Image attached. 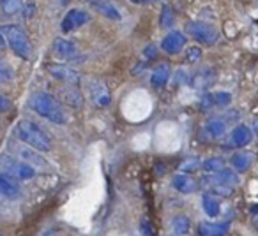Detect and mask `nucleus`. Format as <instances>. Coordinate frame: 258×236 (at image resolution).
Listing matches in <instances>:
<instances>
[{
    "label": "nucleus",
    "instance_id": "nucleus-1",
    "mask_svg": "<svg viewBox=\"0 0 258 236\" xmlns=\"http://www.w3.org/2000/svg\"><path fill=\"white\" fill-rule=\"evenodd\" d=\"M30 107L39 114L41 118H46L48 122L57 124V126H64L68 124V113H66L64 106L60 100L55 99L53 95L46 92H37L30 99Z\"/></svg>",
    "mask_w": 258,
    "mask_h": 236
},
{
    "label": "nucleus",
    "instance_id": "nucleus-2",
    "mask_svg": "<svg viewBox=\"0 0 258 236\" xmlns=\"http://www.w3.org/2000/svg\"><path fill=\"white\" fill-rule=\"evenodd\" d=\"M16 136L27 145L36 148L37 152H50L51 150V138L39 124L32 120H20L16 126Z\"/></svg>",
    "mask_w": 258,
    "mask_h": 236
},
{
    "label": "nucleus",
    "instance_id": "nucleus-3",
    "mask_svg": "<svg viewBox=\"0 0 258 236\" xmlns=\"http://www.w3.org/2000/svg\"><path fill=\"white\" fill-rule=\"evenodd\" d=\"M0 32L4 34L6 41H8L9 48L15 51V55H18L23 60H30L32 58V44H30L27 34L20 27L16 25L0 27Z\"/></svg>",
    "mask_w": 258,
    "mask_h": 236
},
{
    "label": "nucleus",
    "instance_id": "nucleus-4",
    "mask_svg": "<svg viewBox=\"0 0 258 236\" xmlns=\"http://www.w3.org/2000/svg\"><path fill=\"white\" fill-rule=\"evenodd\" d=\"M0 169L18 180H32L36 176L34 166L27 164L25 161H18V159L11 157L8 154L0 155Z\"/></svg>",
    "mask_w": 258,
    "mask_h": 236
},
{
    "label": "nucleus",
    "instance_id": "nucleus-5",
    "mask_svg": "<svg viewBox=\"0 0 258 236\" xmlns=\"http://www.w3.org/2000/svg\"><path fill=\"white\" fill-rule=\"evenodd\" d=\"M186 32L189 34L195 41H198V43H202V44H214L219 37L218 30H216L214 27L209 25V23H202V22L187 23Z\"/></svg>",
    "mask_w": 258,
    "mask_h": 236
},
{
    "label": "nucleus",
    "instance_id": "nucleus-6",
    "mask_svg": "<svg viewBox=\"0 0 258 236\" xmlns=\"http://www.w3.org/2000/svg\"><path fill=\"white\" fill-rule=\"evenodd\" d=\"M46 71L50 72L51 78L58 79V81L66 83V85H78L82 81V74L76 69L64 64H48Z\"/></svg>",
    "mask_w": 258,
    "mask_h": 236
},
{
    "label": "nucleus",
    "instance_id": "nucleus-7",
    "mask_svg": "<svg viewBox=\"0 0 258 236\" xmlns=\"http://www.w3.org/2000/svg\"><path fill=\"white\" fill-rule=\"evenodd\" d=\"M90 20V15L83 9H71L69 13H66L64 20H62V32L69 34V32H75L76 29L83 27L85 23H89Z\"/></svg>",
    "mask_w": 258,
    "mask_h": 236
},
{
    "label": "nucleus",
    "instance_id": "nucleus-8",
    "mask_svg": "<svg viewBox=\"0 0 258 236\" xmlns=\"http://www.w3.org/2000/svg\"><path fill=\"white\" fill-rule=\"evenodd\" d=\"M0 197L11 201L22 197V187H20L18 178L8 173H0Z\"/></svg>",
    "mask_w": 258,
    "mask_h": 236
},
{
    "label": "nucleus",
    "instance_id": "nucleus-9",
    "mask_svg": "<svg viewBox=\"0 0 258 236\" xmlns=\"http://www.w3.org/2000/svg\"><path fill=\"white\" fill-rule=\"evenodd\" d=\"M89 93L92 102L96 104L97 107H108L111 102V93L108 90V86L104 85L99 79H92L89 85Z\"/></svg>",
    "mask_w": 258,
    "mask_h": 236
},
{
    "label": "nucleus",
    "instance_id": "nucleus-10",
    "mask_svg": "<svg viewBox=\"0 0 258 236\" xmlns=\"http://www.w3.org/2000/svg\"><path fill=\"white\" fill-rule=\"evenodd\" d=\"M184 46H186V36H184L182 32H170V34H166V37L163 39V43H161L163 51H166L168 55L180 53Z\"/></svg>",
    "mask_w": 258,
    "mask_h": 236
},
{
    "label": "nucleus",
    "instance_id": "nucleus-11",
    "mask_svg": "<svg viewBox=\"0 0 258 236\" xmlns=\"http://www.w3.org/2000/svg\"><path fill=\"white\" fill-rule=\"evenodd\" d=\"M53 53L64 60H75V58H78V48L73 41L60 37L53 43Z\"/></svg>",
    "mask_w": 258,
    "mask_h": 236
},
{
    "label": "nucleus",
    "instance_id": "nucleus-12",
    "mask_svg": "<svg viewBox=\"0 0 258 236\" xmlns=\"http://www.w3.org/2000/svg\"><path fill=\"white\" fill-rule=\"evenodd\" d=\"M253 141V131L246 126H237L235 129L232 131V143L233 147L242 148L247 147V145Z\"/></svg>",
    "mask_w": 258,
    "mask_h": 236
},
{
    "label": "nucleus",
    "instance_id": "nucleus-13",
    "mask_svg": "<svg viewBox=\"0 0 258 236\" xmlns=\"http://www.w3.org/2000/svg\"><path fill=\"white\" fill-rule=\"evenodd\" d=\"M76 85H68L64 86V88L60 90V95L62 99H64L66 104H69L71 107H76V109H80V107L83 106V95L80 93L78 88H75Z\"/></svg>",
    "mask_w": 258,
    "mask_h": 236
},
{
    "label": "nucleus",
    "instance_id": "nucleus-14",
    "mask_svg": "<svg viewBox=\"0 0 258 236\" xmlns=\"http://www.w3.org/2000/svg\"><path fill=\"white\" fill-rule=\"evenodd\" d=\"M15 150H16V154H18V157L30 166H46L48 164L46 159L41 157V154H37L36 150H30V148H27V147H15Z\"/></svg>",
    "mask_w": 258,
    "mask_h": 236
},
{
    "label": "nucleus",
    "instance_id": "nucleus-15",
    "mask_svg": "<svg viewBox=\"0 0 258 236\" xmlns=\"http://www.w3.org/2000/svg\"><path fill=\"white\" fill-rule=\"evenodd\" d=\"M173 187L182 194H193L197 190V182L187 173H179L173 176Z\"/></svg>",
    "mask_w": 258,
    "mask_h": 236
},
{
    "label": "nucleus",
    "instance_id": "nucleus-16",
    "mask_svg": "<svg viewBox=\"0 0 258 236\" xmlns=\"http://www.w3.org/2000/svg\"><path fill=\"white\" fill-rule=\"evenodd\" d=\"M216 79V71L211 67H205L202 71H198L193 78V86L195 88H200V90H205L214 83Z\"/></svg>",
    "mask_w": 258,
    "mask_h": 236
},
{
    "label": "nucleus",
    "instance_id": "nucleus-17",
    "mask_svg": "<svg viewBox=\"0 0 258 236\" xmlns=\"http://www.w3.org/2000/svg\"><path fill=\"white\" fill-rule=\"evenodd\" d=\"M228 224H212V222H202L198 225V234L200 236H225L228 232Z\"/></svg>",
    "mask_w": 258,
    "mask_h": 236
},
{
    "label": "nucleus",
    "instance_id": "nucleus-18",
    "mask_svg": "<svg viewBox=\"0 0 258 236\" xmlns=\"http://www.w3.org/2000/svg\"><path fill=\"white\" fill-rule=\"evenodd\" d=\"M170 74H172V71H170L168 64L158 65V67L154 69V72H152V76H151V85L156 86V88H161V86H165L166 83H168Z\"/></svg>",
    "mask_w": 258,
    "mask_h": 236
},
{
    "label": "nucleus",
    "instance_id": "nucleus-19",
    "mask_svg": "<svg viewBox=\"0 0 258 236\" xmlns=\"http://www.w3.org/2000/svg\"><path fill=\"white\" fill-rule=\"evenodd\" d=\"M230 162H232L233 169H237V171H246L253 164V157H251V154H246V152H239V154L232 155Z\"/></svg>",
    "mask_w": 258,
    "mask_h": 236
},
{
    "label": "nucleus",
    "instance_id": "nucleus-20",
    "mask_svg": "<svg viewBox=\"0 0 258 236\" xmlns=\"http://www.w3.org/2000/svg\"><path fill=\"white\" fill-rule=\"evenodd\" d=\"M202 206H204V211L209 215V217H218L221 208H219V201L216 199L211 194H204L202 196Z\"/></svg>",
    "mask_w": 258,
    "mask_h": 236
},
{
    "label": "nucleus",
    "instance_id": "nucleus-21",
    "mask_svg": "<svg viewBox=\"0 0 258 236\" xmlns=\"http://www.w3.org/2000/svg\"><path fill=\"white\" fill-rule=\"evenodd\" d=\"M94 8H96L103 16H106L108 20L120 22V13H118L111 4H108V2H103V0H96V2H94Z\"/></svg>",
    "mask_w": 258,
    "mask_h": 236
},
{
    "label": "nucleus",
    "instance_id": "nucleus-22",
    "mask_svg": "<svg viewBox=\"0 0 258 236\" xmlns=\"http://www.w3.org/2000/svg\"><path fill=\"white\" fill-rule=\"evenodd\" d=\"M172 229H173V234L175 236H186L191 229V220L186 217V215H179V217L173 218Z\"/></svg>",
    "mask_w": 258,
    "mask_h": 236
},
{
    "label": "nucleus",
    "instance_id": "nucleus-23",
    "mask_svg": "<svg viewBox=\"0 0 258 236\" xmlns=\"http://www.w3.org/2000/svg\"><path fill=\"white\" fill-rule=\"evenodd\" d=\"M205 129L211 134V138H221L226 133V124L223 122L221 118H211L207 122V126H205Z\"/></svg>",
    "mask_w": 258,
    "mask_h": 236
},
{
    "label": "nucleus",
    "instance_id": "nucleus-24",
    "mask_svg": "<svg viewBox=\"0 0 258 236\" xmlns=\"http://www.w3.org/2000/svg\"><path fill=\"white\" fill-rule=\"evenodd\" d=\"M218 182H221V183H225V185H228V187H235L237 183H239V176L235 175V171H232V169H221L219 173H216V176H214Z\"/></svg>",
    "mask_w": 258,
    "mask_h": 236
},
{
    "label": "nucleus",
    "instance_id": "nucleus-25",
    "mask_svg": "<svg viewBox=\"0 0 258 236\" xmlns=\"http://www.w3.org/2000/svg\"><path fill=\"white\" fill-rule=\"evenodd\" d=\"M175 25V13L170 6H165L161 9V15H159V27L161 29H170V27Z\"/></svg>",
    "mask_w": 258,
    "mask_h": 236
},
{
    "label": "nucleus",
    "instance_id": "nucleus-26",
    "mask_svg": "<svg viewBox=\"0 0 258 236\" xmlns=\"http://www.w3.org/2000/svg\"><path fill=\"white\" fill-rule=\"evenodd\" d=\"M0 8L6 15H16L23 9V0H0Z\"/></svg>",
    "mask_w": 258,
    "mask_h": 236
},
{
    "label": "nucleus",
    "instance_id": "nucleus-27",
    "mask_svg": "<svg viewBox=\"0 0 258 236\" xmlns=\"http://www.w3.org/2000/svg\"><path fill=\"white\" fill-rule=\"evenodd\" d=\"M204 169L207 173H219L221 169H225V159L221 157H211L207 161H204Z\"/></svg>",
    "mask_w": 258,
    "mask_h": 236
},
{
    "label": "nucleus",
    "instance_id": "nucleus-28",
    "mask_svg": "<svg viewBox=\"0 0 258 236\" xmlns=\"http://www.w3.org/2000/svg\"><path fill=\"white\" fill-rule=\"evenodd\" d=\"M198 166H200V161H198L197 157H189V159H186V161L180 162L179 169L182 173H193L198 169Z\"/></svg>",
    "mask_w": 258,
    "mask_h": 236
},
{
    "label": "nucleus",
    "instance_id": "nucleus-29",
    "mask_svg": "<svg viewBox=\"0 0 258 236\" xmlns=\"http://www.w3.org/2000/svg\"><path fill=\"white\" fill-rule=\"evenodd\" d=\"M138 229H140V234H144V236H156V227L152 225V222L149 220L147 217L142 218Z\"/></svg>",
    "mask_w": 258,
    "mask_h": 236
},
{
    "label": "nucleus",
    "instance_id": "nucleus-30",
    "mask_svg": "<svg viewBox=\"0 0 258 236\" xmlns=\"http://www.w3.org/2000/svg\"><path fill=\"white\" fill-rule=\"evenodd\" d=\"M212 97H214L216 106H228V104L232 102V95H230L228 92H216V93H212Z\"/></svg>",
    "mask_w": 258,
    "mask_h": 236
},
{
    "label": "nucleus",
    "instance_id": "nucleus-31",
    "mask_svg": "<svg viewBox=\"0 0 258 236\" xmlns=\"http://www.w3.org/2000/svg\"><path fill=\"white\" fill-rule=\"evenodd\" d=\"M186 58H187V62H189V64H197V62L202 58V50H200V48H197V46L189 48V50H187Z\"/></svg>",
    "mask_w": 258,
    "mask_h": 236
},
{
    "label": "nucleus",
    "instance_id": "nucleus-32",
    "mask_svg": "<svg viewBox=\"0 0 258 236\" xmlns=\"http://www.w3.org/2000/svg\"><path fill=\"white\" fill-rule=\"evenodd\" d=\"M200 106H202V109H211L212 106H216V104H214V97H212V93H205V95L202 97Z\"/></svg>",
    "mask_w": 258,
    "mask_h": 236
},
{
    "label": "nucleus",
    "instance_id": "nucleus-33",
    "mask_svg": "<svg viewBox=\"0 0 258 236\" xmlns=\"http://www.w3.org/2000/svg\"><path fill=\"white\" fill-rule=\"evenodd\" d=\"M144 55H145V58H149V60H154V58L158 57V46H156V44H149V46H145Z\"/></svg>",
    "mask_w": 258,
    "mask_h": 236
},
{
    "label": "nucleus",
    "instance_id": "nucleus-34",
    "mask_svg": "<svg viewBox=\"0 0 258 236\" xmlns=\"http://www.w3.org/2000/svg\"><path fill=\"white\" fill-rule=\"evenodd\" d=\"M11 107H13L11 100H9L6 95H2V93H0V113H8Z\"/></svg>",
    "mask_w": 258,
    "mask_h": 236
},
{
    "label": "nucleus",
    "instance_id": "nucleus-35",
    "mask_svg": "<svg viewBox=\"0 0 258 236\" xmlns=\"http://www.w3.org/2000/svg\"><path fill=\"white\" fill-rule=\"evenodd\" d=\"M34 15H36V4H34V2H29L27 6H23V18L29 20V18H32Z\"/></svg>",
    "mask_w": 258,
    "mask_h": 236
},
{
    "label": "nucleus",
    "instance_id": "nucleus-36",
    "mask_svg": "<svg viewBox=\"0 0 258 236\" xmlns=\"http://www.w3.org/2000/svg\"><path fill=\"white\" fill-rule=\"evenodd\" d=\"M0 79H2V81H8V79H11V71H9L8 65L2 64V62H0Z\"/></svg>",
    "mask_w": 258,
    "mask_h": 236
},
{
    "label": "nucleus",
    "instance_id": "nucleus-37",
    "mask_svg": "<svg viewBox=\"0 0 258 236\" xmlns=\"http://www.w3.org/2000/svg\"><path fill=\"white\" fill-rule=\"evenodd\" d=\"M6 46H8V41H6L4 34L0 32V51H4V50H6Z\"/></svg>",
    "mask_w": 258,
    "mask_h": 236
},
{
    "label": "nucleus",
    "instance_id": "nucleus-38",
    "mask_svg": "<svg viewBox=\"0 0 258 236\" xmlns=\"http://www.w3.org/2000/svg\"><path fill=\"white\" fill-rule=\"evenodd\" d=\"M251 210H253V213H258V204H254V206L251 208Z\"/></svg>",
    "mask_w": 258,
    "mask_h": 236
},
{
    "label": "nucleus",
    "instance_id": "nucleus-39",
    "mask_svg": "<svg viewBox=\"0 0 258 236\" xmlns=\"http://www.w3.org/2000/svg\"><path fill=\"white\" fill-rule=\"evenodd\" d=\"M133 2H137V4H144V2H149V0H133Z\"/></svg>",
    "mask_w": 258,
    "mask_h": 236
},
{
    "label": "nucleus",
    "instance_id": "nucleus-40",
    "mask_svg": "<svg viewBox=\"0 0 258 236\" xmlns=\"http://www.w3.org/2000/svg\"><path fill=\"white\" fill-rule=\"evenodd\" d=\"M0 236H2V234H0Z\"/></svg>",
    "mask_w": 258,
    "mask_h": 236
}]
</instances>
